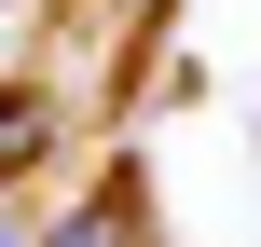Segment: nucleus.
Returning a JSON list of instances; mask_svg holds the SVG:
<instances>
[{
    "instance_id": "nucleus-1",
    "label": "nucleus",
    "mask_w": 261,
    "mask_h": 247,
    "mask_svg": "<svg viewBox=\"0 0 261 247\" xmlns=\"http://www.w3.org/2000/svg\"><path fill=\"white\" fill-rule=\"evenodd\" d=\"M28 247H151V234H138V179H110V193H83L69 220H28Z\"/></svg>"
},
{
    "instance_id": "nucleus-2",
    "label": "nucleus",
    "mask_w": 261,
    "mask_h": 247,
    "mask_svg": "<svg viewBox=\"0 0 261 247\" xmlns=\"http://www.w3.org/2000/svg\"><path fill=\"white\" fill-rule=\"evenodd\" d=\"M41 151H55V96L41 83H0V179H28Z\"/></svg>"
},
{
    "instance_id": "nucleus-3",
    "label": "nucleus",
    "mask_w": 261,
    "mask_h": 247,
    "mask_svg": "<svg viewBox=\"0 0 261 247\" xmlns=\"http://www.w3.org/2000/svg\"><path fill=\"white\" fill-rule=\"evenodd\" d=\"M0 247H28V220H14V206H0Z\"/></svg>"
},
{
    "instance_id": "nucleus-4",
    "label": "nucleus",
    "mask_w": 261,
    "mask_h": 247,
    "mask_svg": "<svg viewBox=\"0 0 261 247\" xmlns=\"http://www.w3.org/2000/svg\"><path fill=\"white\" fill-rule=\"evenodd\" d=\"M14 14H28V0H0V28H14Z\"/></svg>"
}]
</instances>
